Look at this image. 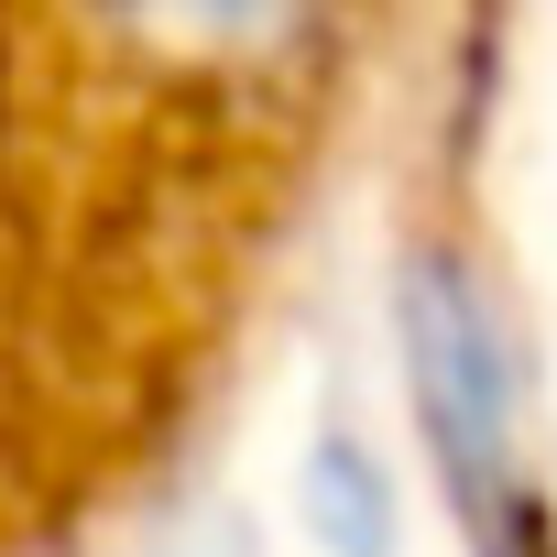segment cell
Wrapping results in <instances>:
<instances>
[{"label": "cell", "instance_id": "obj_1", "mask_svg": "<svg viewBox=\"0 0 557 557\" xmlns=\"http://www.w3.org/2000/svg\"><path fill=\"white\" fill-rule=\"evenodd\" d=\"M307 513H318L329 557H383V546H394V503H383V481H372V459H361L350 426L318 437V459H307Z\"/></svg>", "mask_w": 557, "mask_h": 557}]
</instances>
